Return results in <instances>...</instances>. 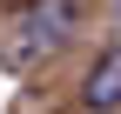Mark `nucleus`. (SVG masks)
I'll return each instance as SVG.
<instances>
[{"instance_id": "1", "label": "nucleus", "mask_w": 121, "mask_h": 114, "mask_svg": "<svg viewBox=\"0 0 121 114\" xmlns=\"http://www.w3.org/2000/svg\"><path fill=\"white\" fill-rule=\"evenodd\" d=\"M81 101L94 107V114H114V107H121V47H108L94 67H87V81H81Z\"/></svg>"}, {"instance_id": "2", "label": "nucleus", "mask_w": 121, "mask_h": 114, "mask_svg": "<svg viewBox=\"0 0 121 114\" xmlns=\"http://www.w3.org/2000/svg\"><path fill=\"white\" fill-rule=\"evenodd\" d=\"M7 7H27V0H7Z\"/></svg>"}, {"instance_id": "3", "label": "nucleus", "mask_w": 121, "mask_h": 114, "mask_svg": "<svg viewBox=\"0 0 121 114\" xmlns=\"http://www.w3.org/2000/svg\"><path fill=\"white\" fill-rule=\"evenodd\" d=\"M114 7H121V0H114Z\"/></svg>"}]
</instances>
